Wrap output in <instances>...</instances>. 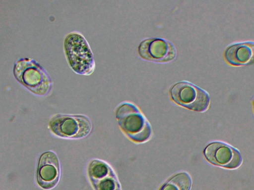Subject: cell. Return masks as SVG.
I'll list each match as a JSON object with an SVG mask.
<instances>
[{
    "label": "cell",
    "mask_w": 254,
    "mask_h": 190,
    "mask_svg": "<svg viewBox=\"0 0 254 190\" xmlns=\"http://www.w3.org/2000/svg\"><path fill=\"white\" fill-rule=\"evenodd\" d=\"M13 73L20 84L37 95H47L53 88V83L47 71L33 59H18L14 64Z\"/></svg>",
    "instance_id": "1"
},
{
    "label": "cell",
    "mask_w": 254,
    "mask_h": 190,
    "mask_svg": "<svg viewBox=\"0 0 254 190\" xmlns=\"http://www.w3.org/2000/svg\"><path fill=\"white\" fill-rule=\"evenodd\" d=\"M65 58L70 68L75 73L84 76L91 75L95 69L92 51L84 37L78 31L67 34L64 40Z\"/></svg>",
    "instance_id": "2"
},
{
    "label": "cell",
    "mask_w": 254,
    "mask_h": 190,
    "mask_svg": "<svg viewBox=\"0 0 254 190\" xmlns=\"http://www.w3.org/2000/svg\"><path fill=\"white\" fill-rule=\"evenodd\" d=\"M115 115L120 128L132 141L143 143L151 138V125L139 108L133 103H120L116 108Z\"/></svg>",
    "instance_id": "3"
},
{
    "label": "cell",
    "mask_w": 254,
    "mask_h": 190,
    "mask_svg": "<svg viewBox=\"0 0 254 190\" xmlns=\"http://www.w3.org/2000/svg\"><path fill=\"white\" fill-rule=\"evenodd\" d=\"M48 129L52 135L60 138L80 139L90 134L92 123L85 115L58 113L50 118Z\"/></svg>",
    "instance_id": "4"
},
{
    "label": "cell",
    "mask_w": 254,
    "mask_h": 190,
    "mask_svg": "<svg viewBox=\"0 0 254 190\" xmlns=\"http://www.w3.org/2000/svg\"><path fill=\"white\" fill-rule=\"evenodd\" d=\"M169 93L174 102L190 110L204 112L209 108L210 97L208 92L189 81L175 83Z\"/></svg>",
    "instance_id": "5"
},
{
    "label": "cell",
    "mask_w": 254,
    "mask_h": 190,
    "mask_svg": "<svg viewBox=\"0 0 254 190\" xmlns=\"http://www.w3.org/2000/svg\"><path fill=\"white\" fill-rule=\"evenodd\" d=\"M203 154L211 164L228 169L238 168L243 161L238 149L220 141L209 143L204 148Z\"/></svg>",
    "instance_id": "6"
},
{
    "label": "cell",
    "mask_w": 254,
    "mask_h": 190,
    "mask_svg": "<svg viewBox=\"0 0 254 190\" xmlns=\"http://www.w3.org/2000/svg\"><path fill=\"white\" fill-rule=\"evenodd\" d=\"M138 53L142 59L149 61L167 63L174 60L177 54L175 45L163 38H147L139 44Z\"/></svg>",
    "instance_id": "7"
},
{
    "label": "cell",
    "mask_w": 254,
    "mask_h": 190,
    "mask_svg": "<svg viewBox=\"0 0 254 190\" xmlns=\"http://www.w3.org/2000/svg\"><path fill=\"white\" fill-rule=\"evenodd\" d=\"M86 171L94 190H121L115 171L106 162L92 159L87 164Z\"/></svg>",
    "instance_id": "8"
},
{
    "label": "cell",
    "mask_w": 254,
    "mask_h": 190,
    "mask_svg": "<svg viewBox=\"0 0 254 190\" xmlns=\"http://www.w3.org/2000/svg\"><path fill=\"white\" fill-rule=\"evenodd\" d=\"M61 167L57 154L49 150L39 156L36 171V181L39 186L45 190L54 188L59 182Z\"/></svg>",
    "instance_id": "9"
},
{
    "label": "cell",
    "mask_w": 254,
    "mask_h": 190,
    "mask_svg": "<svg viewBox=\"0 0 254 190\" xmlns=\"http://www.w3.org/2000/svg\"><path fill=\"white\" fill-rule=\"evenodd\" d=\"M224 57L233 66L254 64V41H245L232 44L225 49Z\"/></svg>",
    "instance_id": "10"
},
{
    "label": "cell",
    "mask_w": 254,
    "mask_h": 190,
    "mask_svg": "<svg viewBox=\"0 0 254 190\" xmlns=\"http://www.w3.org/2000/svg\"><path fill=\"white\" fill-rule=\"evenodd\" d=\"M192 179L189 174L181 172L168 179L158 190H190Z\"/></svg>",
    "instance_id": "11"
},
{
    "label": "cell",
    "mask_w": 254,
    "mask_h": 190,
    "mask_svg": "<svg viewBox=\"0 0 254 190\" xmlns=\"http://www.w3.org/2000/svg\"><path fill=\"white\" fill-rule=\"evenodd\" d=\"M252 105H253V110L254 112V98L252 100Z\"/></svg>",
    "instance_id": "12"
}]
</instances>
